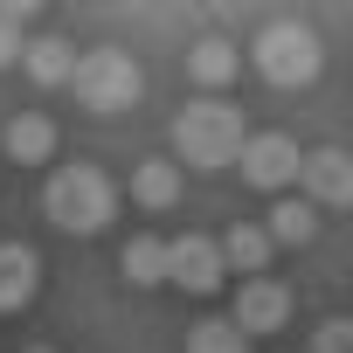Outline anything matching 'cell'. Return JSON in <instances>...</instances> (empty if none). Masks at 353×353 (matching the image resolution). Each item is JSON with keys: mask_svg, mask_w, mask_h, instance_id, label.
Instances as JSON below:
<instances>
[{"mask_svg": "<svg viewBox=\"0 0 353 353\" xmlns=\"http://www.w3.org/2000/svg\"><path fill=\"white\" fill-rule=\"evenodd\" d=\"M250 63H256V77H263V83H277V90H298V83H312V77H319L325 49H319L312 21H298V14H277V21H263V28H256V42H250Z\"/></svg>", "mask_w": 353, "mask_h": 353, "instance_id": "cell-3", "label": "cell"}, {"mask_svg": "<svg viewBox=\"0 0 353 353\" xmlns=\"http://www.w3.org/2000/svg\"><path fill=\"white\" fill-rule=\"evenodd\" d=\"M118 270L132 284H166V236H132L125 256H118Z\"/></svg>", "mask_w": 353, "mask_h": 353, "instance_id": "cell-16", "label": "cell"}, {"mask_svg": "<svg viewBox=\"0 0 353 353\" xmlns=\"http://www.w3.org/2000/svg\"><path fill=\"white\" fill-rule=\"evenodd\" d=\"M21 49H28V14L21 8H0V70L21 63Z\"/></svg>", "mask_w": 353, "mask_h": 353, "instance_id": "cell-18", "label": "cell"}, {"mask_svg": "<svg viewBox=\"0 0 353 353\" xmlns=\"http://www.w3.org/2000/svg\"><path fill=\"white\" fill-rule=\"evenodd\" d=\"M173 201H181V159H139L132 166V208L166 215Z\"/></svg>", "mask_w": 353, "mask_h": 353, "instance_id": "cell-11", "label": "cell"}, {"mask_svg": "<svg viewBox=\"0 0 353 353\" xmlns=\"http://www.w3.org/2000/svg\"><path fill=\"white\" fill-rule=\"evenodd\" d=\"M270 250H277V243H270V229H256V222H236V229L222 236V263L243 270V277H263V270H270Z\"/></svg>", "mask_w": 353, "mask_h": 353, "instance_id": "cell-14", "label": "cell"}, {"mask_svg": "<svg viewBox=\"0 0 353 353\" xmlns=\"http://www.w3.org/2000/svg\"><path fill=\"white\" fill-rule=\"evenodd\" d=\"M70 90H77L83 111H132V104L145 97V70L132 63V49L104 42V49H83V56H77Z\"/></svg>", "mask_w": 353, "mask_h": 353, "instance_id": "cell-4", "label": "cell"}, {"mask_svg": "<svg viewBox=\"0 0 353 353\" xmlns=\"http://www.w3.org/2000/svg\"><path fill=\"white\" fill-rule=\"evenodd\" d=\"M188 353H256V339L236 319H194L188 325Z\"/></svg>", "mask_w": 353, "mask_h": 353, "instance_id": "cell-15", "label": "cell"}, {"mask_svg": "<svg viewBox=\"0 0 353 353\" xmlns=\"http://www.w3.org/2000/svg\"><path fill=\"white\" fill-rule=\"evenodd\" d=\"M222 270H229V263H222V243H215V236H194V229H188V236L166 243V284H181V291H194V298H215V291H222Z\"/></svg>", "mask_w": 353, "mask_h": 353, "instance_id": "cell-6", "label": "cell"}, {"mask_svg": "<svg viewBox=\"0 0 353 353\" xmlns=\"http://www.w3.org/2000/svg\"><path fill=\"white\" fill-rule=\"evenodd\" d=\"M42 215L70 236H97L111 215H118V188H111V173H97L90 159H70L49 173V188H42Z\"/></svg>", "mask_w": 353, "mask_h": 353, "instance_id": "cell-1", "label": "cell"}, {"mask_svg": "<svg viewBox=\"0 0 353 353\" xmlns=\"http://www.w3.org/2000/svg\"><path fill=\"white\" fill-rule=\"evenodd\" d=\"M229 319H236L250 339H270V332H284V325H291V291H284L277 277H243V284H236Z\"/></svg>", "mask_w": 353, "mask_h": 353, "instance_id": "cell-7", "label": "cell"}, {"mask_svg": "<svg viewBox=\"0 0 353 353\" xmlns=\"http://www.w3.org/2000/svg\"><path fill=\"white\" fill-rule=\"evenodd\" d=\"M298 188L312 208H353V152L346 145H319L298 166Z\"/></svg>", "mask_w": 353, "mask_h": 353, "instance_id": "cell-8", "label": "cell"}, {"mask_svg": "<svg viewBox=\"0 0 353 353\" xmlns=\"http://www.w3.org/2000/svg\"><path fill=\"white\" fill-rule=\"evenodd\" d=\"M263 229H270V243H312L319 236V208L312 201H277Z\"/></svg>", "mask_w": 353, "mask_h": 353, "instance_id": "cell-17", "label": "cell"}, {"mask_svg": "<svg viewBox=\"0 0 353 353\" xmlns=\"http://www.w3.org/2000/svg\"><path fill=\"white\" fill-rule=\"evenodd\" d=\"M236 166H243V181H250V188H263V194H284V188H298V166H305V152H298V139H291V132H250Z\"/></svg>", "mask_w": 353, "mask_h": 353, "instance_id": "cell-5", "label": "cell"}, {"mask_svg": "<svg viewBox=\"0 0 353 353\" xmlns=\"http://www.w3.org/2000/svg\"><path fill=\"white\" fill-rule=\"evenodd\" d=\"M0 145H8V159H21V166H42V159H56V118L49 111H14L8 132H0Z\"/></svg>", "mask_w": 353, "mask_h": 353, "instance_id": "cell-9", "label": "cell"}, {"mask_svg": "<svg viewBox=\"0 0 353 353\" xmlns=\"http://www.w3.org/2000/svg\"><path fill=\"white\" fill-rule=\"evenodd\" d=\"M243 111L236 104H215V97H201V104H188L181 118H173V152H181V166H201V173H215V166H236L243 159Z\"/></svg>", "mask_w": 353, "mask_h": 353, "instance_id": "cell-2", "label": "cell"}, {"mask_svg": "<svg viewBox=\"0 0 353 353\" xmlns=\"http://www.w3.org/2000/svg\"><path fill=\"white\" fill-rule=\"evenodd\" d=\"M312 353H353V319H325L312 332Z\"/></svg>", "mask_w": 353, "mask_h": 353, "instance_id": "cell-19", "label": "cell"}, {"mask_svg": "<svg viewBox=\"0 0 353 353\" xmlns=\"http://www.w3.org/2000/svg\"><path fill=\"white\" fill-rule=\"evenodd\" d=\"M42 291V256L28 243H0V312H21Z\"/></svg>", "mask_w": 353, "mask_h": 353, "instance_id": "cell-10", "label": "cell"}, {"mask_svg": "<svg viewBox=\"0 0 353 353\" xmlns=\"http://www.w3.org/2000/svg\"><path fill=\"white\" fill-rule=\"evenodd\" d=\"M21 353H56V346H21Z\"/></svg>", "mask_w": 353, "mask_h": 353, "instance_id": "cell-20", "label": "cell"}, {"mask_svg": "<svg viewBox=\"0 0 353 353\" xmlns=\"http://www.w3.org/2000/svg\"><path fill=\"white\" fill-rule=\"evenodd\" d=\"M21 70H28V83L63 90V83L77 77V42H63V35H35V42L21 49Z\"/></svg>", "mask_w": 353, "mask_h": 353, "instance_id": "cell-12", "label": "cell"}, {"mask_svg": "<svg viewBox=\"0 0 353 353\" xmlns=\"http://www.w3.org/2000/svg\"><path fill=\"white\" fill-rule=\"evenodd\" d=\"M236 70H243V49H236L229 35H201V42L188 49V83H201V90H222Z\"/></svg>", "mask_w": 353, "mask_h": 353, "instance_id": "cell-13", "label": "cell"}]
</instances>
